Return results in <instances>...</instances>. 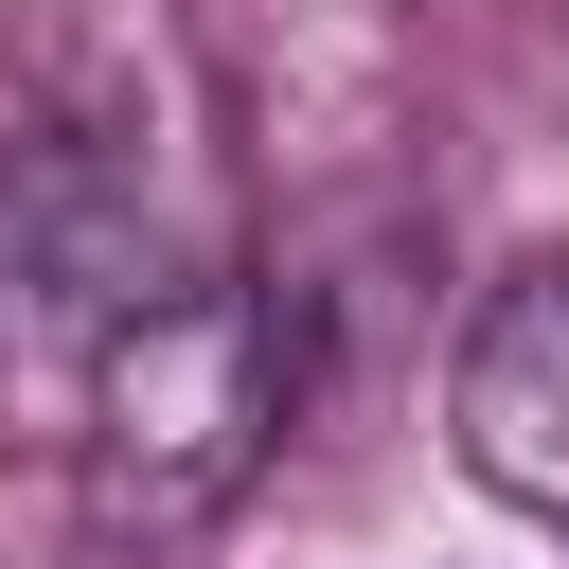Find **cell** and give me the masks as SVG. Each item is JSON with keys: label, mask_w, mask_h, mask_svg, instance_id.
Wrapping results in <instances>:
<instances>
[{"label": "cell", "mask_w": 569, "mask_h": 569, "mask_svg": "<svg viewBox=\"0 0 569 569\" xmlns=\"http://www.w3.org/2000/svg\"><path fill=\"white\" fill-rule=\"evenodd\" d=\"M178 284V249H160V213H142V178L107 160V142H18L0 160V373L18 391H89V356L142 320Z\"/></svg>", "instance_id": "cell-2"}, {"label": "cell", "mask_w": 569, "mask_h": 569, "mask_svg": "<svg viewBox=\"0 0 569 569\" xmlns=\"http://www.w3.org/2000/svg\"><path fill=\"white\" fill-rule=\"evenodd\" d=\"M36 569H160V533H107V551H36Z\"/></svg>", "instance_id": "cell-4"}, {"label": "cell", "mask_w": 569, "mask_h": 569, "mask_svg": "<svg viewBox=\"0 0 569 569\" xmlns=\"http://www.w3.org/2000/svg\"><path fill=\"white\" fill-rule=\"evenodd\" d=\"M284 409H302V320H284L267 284H231V267H178V284L89 356V391H71L89 480H107L124 533H196V516H231V498L267 480Z\"/></svg>", "instance_id": "cell-1"}, {"label": "cell", "mask_w": 569, "mask_h": 569, "mask_svg": "<svg viewBox=\"0 0 569 569\" xmlns=\"http://www.w3.org/2000/svg\"><path fill=\"white\" fill-rule=\"evenodd\" d=\"M445 427H462V462H480L516 516L569 533V249L480 302V338H462V373H445Z\"/></svg>", "instance_id": "cell-3"}]
</instances>
